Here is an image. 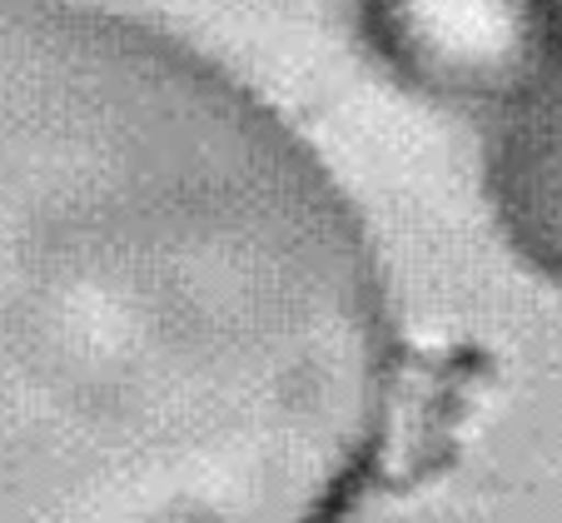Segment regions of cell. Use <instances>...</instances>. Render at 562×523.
<instances>
[{
	"instance_id": "cell-1",
	"label": "cell",
	"mask_w": 562,
	"mask_h": 523,
	"mask_svg": "<svg viewBox=\"0 0 562 523\" xmlns=\"http://www.w3.org/2000/svg\"><path fill=\"white\" fill-rule=\"evenodd\" d=\"M398 349L349 200L135 21L0 0V523H299L359 489Z\"/></svg>"
}]
</instances>
